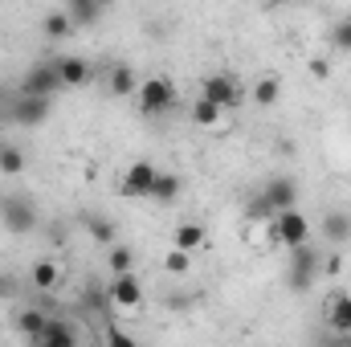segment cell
<instances>
[{
  "mask_svg": "<svg viewBox=\"0 0 351 347\" xmlns=\"http://www.w3.org/2000/svg\"><path fill=\"white\" fill-rule=\"evenodd\" d=\"M135 102H139L143 115H168L176 102H180V86H176L172 78H164V74L143 78L139 90H135Z\"/></svg>",
  "mask_w": 351,
  "mask_h": 347,
  "instance_id": "6da1fadb",
  "label": "cell"
},
{
  "mask_svg": "<svg viewBox=\"0 0 351 347\" xmlns=\"http://www.w3.org/2000/svg\"><path fill=\"white\" fill-rule=\"evenodd\" d=\"M269 221H274V233H278V246H282V250H298V246L311 241V221H306V213H298L294 204H290V208H278Z\"/></svg>",
  "mask_w": 351,
  "mask_h": 347,
  "instance_id": "7a4b0ae2",
  "label": "cell"
},
{
  "mask_svg": "<svg viewBox=\"0 0 351 347\" xmlns=\"http://www.w3.org/2000/svg\"><path fill=\"white\" fill-rule=\"evenodd\" d=\"M200 94H204V98H213L217 106L233 110V106H241V102H245V94H250V90L241 86L233 74H208V78L200 82Z\"/></svg>",
  "mask_w": 351,
  "mask_h": 347,
  "instance_id": "3957f363",
  "label": "cell"
},
{
  "mask_svg": "<svg viewBox=\"0 0 351 347\" xmlns=\"http://www.w3.org/2000/svg\"><path fill=\"white\" fill-rule=\"evenodd\" d=\"M53 110V98L45 94H21L16 90V102H12V123L16 127H41Z\"/></svg>",
  "mask_w": 351,
  "mask_h": 347,
  "instance_id": "277c9868",
  "label": "cell"
},
{
  "mask_svg": "<svg viewBox=\"0 0 351 347\" xmlns=\"http://www.w3.org/2000/svg\"><path fill=\"white\" fill-rule=\"evenodd\" d=\"M21 94H45V98H53L58 90H66L62 86V74H58V62H37L25 78H21Z\"/></svg>",
  "mask_w": 351,
  "mask_h": 347,
  "instance_id": "5b68a950",
  "label": "cell"
},
{
  "mask_svg": "<svg viewBox=\"0 0 351 347\" xmlns=\"http://www.w3.org/2000/svg\"><path fill=\"white\" fill-rule=\"evenodd\" d=\"M156 164H147V160H135L127 172H123V180H119V192L127 196V200H139V196H152V184H156Z\"/></svg>",
  "mask_w": 351,
  "mask_h": 347,
  "instance_id": "8992f818",
  "label": "cell"
},
{
  "mask_svg": "<svg viewBox=\"0 0 351 347\" xmlns=\"http://www.w3.org/2000/svg\"><path fill=\"white\" fill-rule=\"evenodd\" d=\"M110 307H119V311L143 307V282H139L131 270H123V274L110 278Z\"/></svg>",
  "mask_w": 351,
  "mask_h": 347,
  "instance_id": "52a82bcc",
  "label": "cell"
},
{
  "mask_svg": "<svg viewBox=\"0 0 351 347\" xmlns=\"http://www.w3.org/2000/svg\"><path fill=\"white\" fill-rule=\"evenodd\" d=\"M58 74H62V86H66V90L90 86V62H86V58H78V53L58 58Z\"/></svg>",
  "mask_w": 351,
  "mask_h": 347,
  "instance_id": "ba28073f",
  "label": "cell"
},
{
  "mask_svg": "<svg viewBox=\"0 0 351 347\" xmlns=\"http://www.w3.org/2000/svg\"><path fill=\"white\" fill-rule=\"evenodd\" d=\"M4 225H8L12 233H33V229H37V208H33L29 200H8V204H4Z\"/></svg>",
  "mask_w": 351,
  "mask_h": 347,
  "instance_id": "9c48e42d",
  "label": "cell"
},
{
  "mask_svg": "<svg viewBox=\"0 0 351 347\" xmlns=\"http://www.w3.org/2000/svg\"><path fill=\"white\" fill-rule=\"evenodd\" d=\"M106 86L114 98H135V90H139V74L131 70V66H110V74H106Z\"/></svg>",
  "mask_w": 351,
  "mask_h": 347,
  "instance_id": "30bf717a",
  "label": "cell"
},
{
  "mask_svg": "<svg viewBox=\"0 0 351 347\" xmlns=\"http://www.w3.org/2000/svg\"><path fill=\"white\" fill-rule=\"evenodd\" d=\"M204 241H208V233H204V225H196V221H184V225H176V233H172V246L188 250V254H196Z\"/></svg>",
  "mask_w": 351,
  "mask_h": 347,
  "instance_id": "8fae6325",
  "label": "cell"
},
{
  "mask_svg": "<svg viewBox=\"0 0 351 347\" xmlns=\"http://www.w3.org/2000/svg\"><path fill=\"white\" fill-rule=\"evenodd\" d=\"M327 319L339 335H351V294H331L327 302Z\"/></svg>",
  "mask_w": 351,
  "mask_h": 347,
  "instance_id": "7c38bea8",
  "label": "cell"
},
{
  "mask_svg": "<svg viewBox=\"0 0 351 347\" xmlns=\"http://www.w3.org/2000/svg\"><path fill=\"white\" fill-rule=\"evenodd\" d=\"M265 200H269V208L278 213V208H290L294 200H298V188L290 184V180H269L265 184V192H262Z\"/></svg>",
  "mask_w": 351,
  "mask_h": 347,
  "instance_id": "4fadbf2b",
  "label": "cell"
},
{
  "mask_svg": "<svg viewBox=\"0 0 351 347\" xmlns=\"http://www.w3.org/2000/svg\"><path fill=\"white\" fill-rule=\"evenodd\" d=\"M74 29H78V25H74V16H70L66 8H62V12H49V16L41 21V33H45L49 41H66Z\"/></svg>",
  "mask_w": 351,
  "mask_h": 347,
  "instance_id": "5bb4252c",
  "label": "cell"
},
{
  "mask_svg": "<svg viewBox=\"0 0 351 347\" xmlns=\"http://www.w3.org/2000/svg\"><path fill=\"white\" fill-rule=\"evenodd\" d=\"M221 115H225V106H217V102H213V98H204V94L192 102V123H196V127H208V131H217Z\"/></svg>",
  "mask_w": 351,
  "mask_h": 347,
  "instance_id": "9a60e30c",
  "label": "cell"
},
{
  "mask_svg": "<svg viewBox=\"0 0 351 347\" xmlns=\"http://www.w3.org/2000/svg\"><path fill=\"white\" fill-rule=\"evenodd\" d=\"M66 12L74 16L78 29H86V25H94V21L102 16V4H98V0H66Z\"/></svg>",
  "mask_w": 351,
  "mask_h": 347,
  "instance_id": "2e32d148",
  "label": "cell"
},
{
  "mask_svg": "<svg viewBox=\"0 0 351 347\" xmlns=\"http://www.w3.org/2000/svg\"><path fill=\"white\" fill-rule=\"evenodd\" d=\"M33 344H41V347H70V344H74V331H70L66 323H53V319H49Z\"/></svg>",
  "mask_w": 351,
  "mask_h": 347,
  "instance_id": "e0dca14e",
  "label": "cell"
},
{
  "mask_svg": "<svg viewBox=\"0 0 351 347\" xmlns=\"http://www.w3.org/2000/svg\"><path fill=\"white\" fill-rule=\"evenodd\" d=\"M250 98H254L258 106H274V102L282 98V82H278V78H258V82L250 86Z\"/></svg>",
  "mask_w": 351,
  "mask_h": 347,
  "instance_id": "ac0fdd59",
  "label": "cell"
},
{
  "mask_svg": "<svg viewBox=\"0 0 351 347\" xmlns=\"http://www.w3.org/2000/svg\"><path fill=\"white\" fill-rule=\"evenodd\" d=\"M29 278H33V286H37V290H53V286L62 282V270H58V261H37Z\"/></svg>",
  "mask_w": 351,
  "mask_h": 347,
  "instance_id": "d6986e66",
  "label": "cell"
},
{
  "mask_svg": "<svg viewBox=\"0 0 351 347\" xmlns=\"http://www.w3.org/2000/svg\"><path fill=\"white\" fill-rule=\"evenodd\" d=\"M176 196H180V176H176V172H156L152 200H176Z\"/></svg>",
  "mask_w": 351,
  "mask_h": 347,
  "instance_id": "ffe728a7",
  "label": "cell"
},
{
  "mask_svg": "<svg viewBox=\"0 0 351 347\" xmlns=\"http://www.w3.org/2000/svg\"><path fill=\"white\" fill-rule=\"evenodd\" d=\"M45 323H49V315H41V311H21V315H16V327H21L25 339H37Z\"/></svg>",
  "mask_w": 351,
  "mask_h": 347,
  "instance_id": "44dd1931",
  "label": "cell"
},
{
  "mask_svg": "<svg viewBox=\"0 0 351 347\" xmlns=\"http://www.w3.org/2000/svg\"><path fill=\"white\" fill-rule=\"evenodd\" d=\"M323 229H327V237H331V241H339V246H343V241L351 237V217H348V213H331Z\"/></svg>",
  "mask_w": 351,
  "mask_h": 347,
  "instance_id": "7402d4cb",
  "label": "cell"
},
{
  "mask_svg": "<svg viewBox=\"0 0 351 347\" xmlns=\"http://www.w3.org/2000/svg\"><path fill=\"white\" fill-rule=\"evenodd\" d=\"M0 172L4 176H21L25 172V156H21L16 147H8V143H0Z\"/></svg>",
  "mask_w": 351,
  "mask_h": 347,
  "instance_id": "603a6c76",
  "label": "cell"
},
{
  "mask_svg": "<svg viewBox=\"0 0 351 347\" xmlns=\"http://www.w3.org/2000/svg\"><path fill=\"white\" fill-rule=\"evenodd\" d=\"M188 265H192V254L180 250V246H172V250L164 254V270H168V274H188Z\"/></svg>",
  "mask_w": 351,
  "mask_h": 347,
  "instance_id": "cb8c5ba5",
  "label": "cell"
},
{
  "mask_svg": "<svg viewBox=\"0 0 351 347\" xmlns=\"http://www.w3.org/2000/svg\"><path fill=\"white\" fill-rule=\"evenodd\" d=\"M86 229L94 241H102V246H114V225L110 221H102V217H86Z\"/></svg>",
  "mask_w": 351,
  "mask_h": 347,
  "instance_id": "d4e9b609",
  "label": "cell"
},
{
  "mask_svg": "<svg viewBox=\"0 0 351 347\" xmlns=\"http://www.w3.org/2000/svg\"><path fill=\"white\" fill-rule=\"evenodd\" d=\"M131 250L127 246H110L106 250V265H110V274H123V270H131Z\"/></svg>",
  "mask_w": 351,
  "mask_h": 347,
  "instance_id": "484cf974",
  "label": "cell"
},
{
  "mask_svg": "<svg viewBox=\"0 0 351 347\" xmlns=\"http://www.w3.org/2000/svg\"><path fill=\"white\" fill-rule=\"evenodd\" d=\"M331 45H335L339 53H351V16H343V21L331 29Z\"/></svg>",
  "mask_w": 351,
  "mask_h": 347,
  "instance_id": "4316f807",
  "label": "cell"
},
{
  "mask_svg": "<svg viewBox=\"0 0 351 347\" xmlns=\"http://www.w3.org/2000/svg\"><path fill=\"white\" fill-rule=\"evenodd\" d=\"M327 74H331L327 58H315V62H311V78H327Z\"/></svg>",
  "mask_w": 351,
  "mask_h": 347,
  "instance_id": "83f0119b",
  "label": "cell"
},
{
  "mask_svg": "<svg viewBox=\"0 0 351 347\" xmlns=\"http://www.w3.org/2000/svg\"><path fill=\"white\" fill-rule=\"evenodd\" d=\"M323 270H327V274H339V270H343V258H339V254H331V258H327V265H323Z\"/></svg>",
  "mask_w": 351,
  "mask_h": 347,
  "instance_id": "f1b7e54d",
  "label": "cell"
},
{
  "mask_svg": "<svg viewBox=\"0 0 351 347\" xmlns=\"http://www.w3.org/2000/svg\"><path fill=\"white\" fill-rule=\"evenodd\" d=\"M106 339H110V344H123V347H131V335H123V331H110Z\"/></svg>",
  "mask_w": 351,
  "mask_h": 347,
  "instance_id": "f546056e",
  "label": "cell"
},
{
  "mask_svg": "<svg viewBox=\"0 0 351 347\" xmlns=\"http://www.w3.org/2000/svg\"><path fill=\"white\" fill-rule=\"evenodd\" d=\"M4 98H8V90H4V86H0V102H4Z\"/></svg>",
  "mask_w": 351,
  "mask_h": 347,
  "instance_id": "4dcf8cb0",
  "label": "cell"
},
{
  "mask_svg": "<svg viewBox=\"0 0 351 347\" xmlns=\"http://www.w3.org/2000/svg\"><path fill=\"white\" fill-rule=\"evenodd\" d=\"M98 4H102V8H106V4H114V0H98Z\"/></svg>",
  "mask_w": 351,
  "mask_h": 347,
  "instance_id": "1f68e13d",
  "label": "cell"
},
{
  "mask_svg": "<svg viewBox=\"0 0 351 347\" xmlns=\"http://www.w3.org/2000/svg\"><path fill=\"white\" fill-rule=\"evenodd\" d=\"M265 4H286V0H265Z\"/></svg>",
  "mask_w": 351,
  "mask_h": 347,
  "instance_id": "d6a6232c",
  "label": "cell"
}]
</instances>
